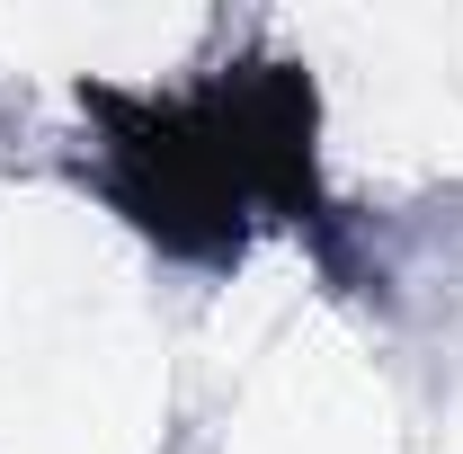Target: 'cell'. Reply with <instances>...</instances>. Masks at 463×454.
<instances>
[{"label": "cell", "mask_w": 463, "mask_h": 454, "mask_svg": "<svg viewBox=\"0 0 463 454\" xmlns=\"http://www.w3.org/2000/svg\"><path fill=\"white\" fill-rule=\"evenodd\" d=\"M125 196L170 241H214L250 205L294 196L303 178V90L294 80H241L232 99H205L196 116H152L143 134H116Z\"/></svg>", "instance_id": "1"}]
</instances>
